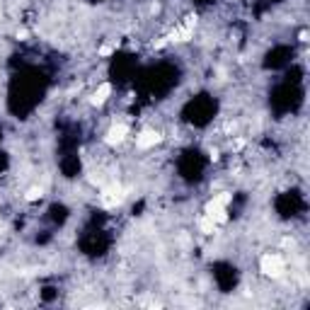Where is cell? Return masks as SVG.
I'll return each mask as SVG.
<instances>
[{"label":"cell","mask_w":310,"mask_h":310,"mask_svg":"<svg viewBox=\"0 0 310 310\" xmlns=\"http://www.w3.org/2000/svg\"><path fill=\"white\" fill-rule=\"evenodd\" d=\"M111 51H114V46H111V44H104V46L100 49V56H109Z\"/></svg>","instance_id":"obj_8"},{"label":"cell","mask_w":310,"mask_h":310,"mask_svg":"<svg viewBox=\"0 0 310 310\" xmlns=\"http://www.w3.org/2000/svg\"><path fill=\"white\" fill-rule=\"evenodd\" d=\"M0 12H3V5H0Z\"/></svg>","instance_id":"obj_10"},{"label":"cell","mask_w":310,"mask_h":310,"mask_svg":"<svg viewBox=\"0 0 310 310\" xmlns=\"http://www.w3.org/2000/svg\"><path fill=\"white\" fill-rule=\"evenodd\" d=\"M230 194L228 191H221L218 197H213V199L206 204V209H204V216H209L213 223H225L228 221V204H230Z\"/></svg>","instance_id":"obj_1"},{"label":"cell","mask_w":310,"mask_h":310,"mask_svg":"<svg viewBox=\"0 0 310 310\" xmlns=\"http://www.w3.org/2000/svg\"><path fill=\"white\" fill-rule=\"evenodd\" d=\"M284 266H286V262H284V257L277 255V252H266L262 259H259V269H262V274H266V277L277 279L284 274Z\"/></svg>","instance_id":"obj_2"},{"label":"cell","mask_w":310,"mask_h":310,"mask_svg":"<svg viewBox=\"0 0 310 310\" xmlns=\"http://www.w3.org/2000/svg\"><path fill=\"white\" fill-rule=\"evenodd\" d=\"M160 133L155 131V129H145L136 136V148H141V150H148V148H153L155 143H160Z\"/></svg>","instance_id":"obj_4"},{"label":"cell","mask_w":310,"mask_h":310,"mask_svg":"<svg viewBox=\"0 0 310 310\" xmlns=\"http://www.w3.org/2000/svg\"><path fill=\"white\" fill-rule=\"evenodd\" d=\"M44 197V191H42V187H32V189H27V194H24V199L27 201H36V199H42Z\"/></svg>","instance_id":"obj_7"},{"label":"cell","mask_w":310,"mask_h":310,"mask_svg":"<svg viewBox=\"0 0 310 310\" xmlns=\"http://www.w3.org/2000/svg\"><path fill=\"white\" fill-rule=\"evenodd\" d=\"M17 39H27V29H20V32H17Z\"/></svg>","instance_id":"obj_9"},{"label":"cell","mask_w":310,"mask_h":310,"mask_svg":"<svg viewBox=\"0 0 310 310\" xmlns=\"http://www.w3.org/2000/svg\"><path fill=\"white\" fill-rule=\"evenodd\" d=\"M109 95H111V85H109V83H102L100 88L92 92V104H97V107H100V104H104V102L109 100Z\"/></svg>","instance_id":"obj_5"},{"label":"cell","mask_w":310,"mask_h":310,"mask_svg":"<svg viewBox=\"0 0 310 310\" xmlns=\"http://www.w3.org/2000/svg\"><path fill=\"white\" fill-rule=\"evenodd\" d=\"M129 136V126L126 124H111L107 136H104V143L107 145H119L124 143V138Z\"/></svg>","instance_id":"obj_3"},{"label":"cell","mask_w":310,"mask_h":310,"mask_svg":"<svg viewBox=\"0 0 310 310\" xmlns=\"http://www.w3.org/2000/svg\"><path fill=\"white\" fill-rule=\"evenodd\" d=\"M199 228H201V232H206V235H211V232L216 230V223L211 221L209 216H201V218H199Z\"/></svg>","instance_id":"obj_6"}]
</instances>
